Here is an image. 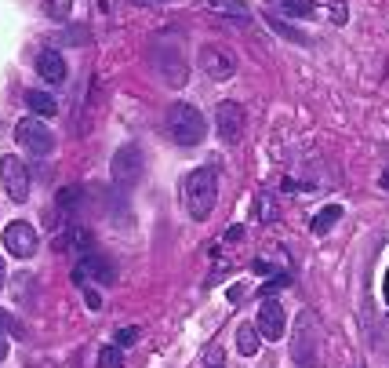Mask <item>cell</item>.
<instances>
[{"mask_svg":"<svg viewBox=\"0 0 389 368\" xmlns=\"http://www.w3.org/2000/svg\"><path fill=\"white\" fill-rule=\"evenodd\" d=\"M215 201H219V171H215L211 164L204 168H193L186 183H182V204L189 211V219H208Z\"/></svg>","mask_w":389,"mask_h":368,"instance_id":"obj_1","label":"cell"},{"mask_svg":"<svg viewBox=\"0 0 389 368\" xmlns=\"http://www.w3.org/2000/svg\"><path fill=\"white\" fill-rule=\"evenodd\" d=\"M167 135L175 139L179 146H200L208 135V121L197 106L189 102H175L167 110Z\"/></svg>","mask_w":389,"mask_h":368,"instance_id":"obj_2","label":"cell"},{"mask_svg":"<svg viewBox=\"0 0 389 368\" xmlns=\"http://www.w3.org/2000/svg\"><path fill=\"white\" fill-rule=\"evenodd\" d=\"M15 139H18V146H23L26 154H33V157H48L51 149H55V132H51L48 124H40V117L18 121Z\"/></svg>","mask_w":389,"mask_h":368,"instance_id":"obj_3","label":"cell"},{"mask_svg":"<svg viewBox=\"0 0 389 368\" xmlns=\"http://www.w3.org/2000/svg\"><path fill=\"white\" fill-rule=\"evenodd\" d=\"M88 281H98V285H117V266L106 255H98V252L84 255L80 266L73 270V285L77 288H88Z\"/></svg>","mask_w":389,"mask_h":368,"instance_id":"obj_4","label":"cell"},{"mask_svg":"<svg viewBox=\"0 0 389 368\" xmlns=\"http://www.w3.org/2000/svg\"><path fill=\"white\" fill-rule=\"evenodd\" d=\"M215 132H219V139L226 146L241 142V135H244V106L233 102V99L219 102V110H215Z\"/></svg>","mask_w":389,"mask_h":368,"instance_id":"obj_5","label":"cell"},{"mask_svg":"<svg viewBox=\"0 0 389 368\" xmlns=\"http://www.w3.org/2000/svg\"><path fill=\"white\" fill-rule=\"evenodd\" d=\"M200 70H204V77H211V80H233V73H236V59L229 55V48H222V44H204L200 48Z\"/></svg>","mask_w":389,"mask_h":368,"instance_id":"obj_6","label":"cell"},{"mask_svg":"<svg viewBox=\"0 0 389 368\" xmlns=\"http://www.w3.org/2000/svg\"><path fill=\"white\" fill-rule=\"evenodd\" d=\"M0 183L11 193V201H18V204L30 201V171L18 157H11V154L0 157Z\"/></svg>","mask_w":389,"mask_h":368,"instance_id":"obj_7","label":"cell"},{"mask_svg":"<svg viewBox=\"0 0 389 368\" xmlns=\"http://www.w3.org/2000/svg\"><path fill=\"white\" fill-rule=\"evenodd\" d=\"M37 245H40V237H37L33 223L15 219V223L4 226V248H8L15 259H30V255L37 252Z\"/></svg>","mask_w":389,"mask_h":368,"instance_id":"obj_8","label":"cell"},{"mask_svg":"<svg viewBox=\"0 0 389 368\" xmlns=\"http://www.w3.org/2000/svg\"><path fill=\"white\" fill-rule=\"evenodd\" d=\"M142 179V149L139 146H120L113 157V183L117 186H135Z\"/></svg>","mask_w":389,"mask_h":368,"instance_id":"obj_9","label":"cell"},{"mask_svg":"<svg viewBox=\"0 0 389 368\" xmlns=\"http://www.w3.org/2000/svg\"><path fill=\"white\" fill-rule=\"evenodd\" d=\"M258 336L262 339H280L288 329V310L280 307L276 299H262V307H258Z\"/></svg>","mask_w":389,"mask_h":368,"instance_id":"obj_10","label":"cell"},{"mask_svg":"<svg viewBox=\"0 0 389 368\" xmlns=\"http://www.w3.org/2000/svg\"><path fill=\"white\" fill-rule=\"evenodd\" d=\"M37 73L44 77L48 84H62V80H66V62H62V55L55 48H48V51L37 55Z\"/></svg>","mask_w":389,"mask_h":368,"instance_id":"obj_11","label":"cell"},{"mask_svg":"<svg viewBox=\"0 0 389 368\" xmlns=\"http://www.w3.org/2000/svg\"><path fill=\"white\" fill-rule=\"evenodd\" d=\"M58 248H70V252H80V255H91V252H95V237H91L88 230H84V226L70 223V230L62 233Z\"/></svg>","mask_w":389,"mask_h":368,"instance_id":"obj_12","label":"cell"},{"mask_svg":"<svg viewBox=\"0 0 389 368\" xmlns=\"http://www.w3.org/2000/svg\"><path fill=\"white\" fill-rule=\"evenodd\" d=\"M258 346H262V339H258V329L244 321L241 329H236V350H241L244 357H255V354H258Z\"/></svg>","mask_w":389,"mask_h":368,"instance_id":"obj_13","label":"cell"},{"mask_svg":"<svg viewBox=\"0 0 389 368\" xmlns=\"http://www.w3.org/2000/svg\"><path fill=\"white\" fill-rule=\"evenodd\" d=\"M26 106H30V110L37 114V117H55L58 114V102L48 95V92H26Z\"/></svg>","mask_w":389,"mask_h":368,"instance_id":"obj_14","label":"cell"},{"mask_svg":"<svg viewBox=\"0 0 389 368\" xmlns=\"http://www.w3.org/2000/svg\"><path fill=\"white\" fill-rule=\"evenodd\" d=\"M269 11H284V15H295V18H310L317 8H313V0H269Z\"/></svg>","mask_w":389,"mask_h":368,"instance_id":"obj_15","label":"cell"},{"mask_svg":"<svg viewBox=\"0 0 389 368\" xmlns=\"http://www.w3.org/2000/svg\"><path fill=\"white\" fill-rule=\"evenodd\" d=\"M200 4L211 8V11H222L229 18H244V23H248V4H244V0H200Z\"/></svg>","mask_w":389,"mask_h":368,"instance_id":"obj_16","label":"cell"},{"mask_svg":"<svg viewBox=\"0 0 389 368\" xmlns=\"http://www.w3.org/2000/svg\"><path fill=\"white\" fill-rule=\"evenodd\" d=\"M338 219H342V208H338V204L324 208V211L317 215V219H313V233H317V237H324V233H328V230H331Z\"/></svg>","mask_w":389,"mask_h":368,"instance_id":"obj_17","label":"cell"},{"mask_svg":"<svg viewBox=\"0 0 389 368\" xmlns=\"http://www.w3.org/2000/svg\"><path fill=\"white\" fill-rule=\"evenodd\" d=\"M0 332H4V336H15V339H26V336H30V332H26V324L18 321L15 314H8L4 307H0Z\"/></svg>","mask_w":389,"mask_h":368,"instance_id":"obj_18","label":"cell"},{"mask_svg":"<svg viewBox=\"0 0 389 368\" xmlns=\"http://www.w3.org/2000/svg\"><path fill=\"white\" fill-rule=\"evenodd\" d=\"M44 11H48V18H58V23H66L70 11H73V0H44Z\"/></svg>","mask_w":389,"mask_h":368,"instance_id":"obj_19","label":"cell"},{"mask_svg":"<svg viewBox=\"0 0 389 368\" xmlns=\"http://www.w3.org/2000/svg\"><path fill=\"white\" fill-rule=\"evenodd\" d=\"M269 30L280 33V37H288V40H295V44H306V33H302V30H291L284 18H269Z\"/></svg>","mask_w":389,"mask_h":368,"instance_id":"obj_20","label":"cell"},{"mask_svg":"<svg viewBox=\"0 0 389 368\" xmlns=\"http://www.w3.org/2000/svg\"><path fill=\"white\" fill-rule=\"evenodd\" d=\"M124 364V350H117V346H102L98 350V368H120Z\"/></svg>","mask_w":389,"mask_h":368,"instance_id":"obj_21","label":"cell"},{"mask_svg":"<svg viewBox=\"0 0 389 368\" xmlns=\"http://www.w3.org/2000/svg\"><path fill=\"white\" fill-rule=\"evenodd\" d=\"M135 339H139V329H135V324H127V329H117L113 346H117V350H127V346H135Z\"/></svg>","mask_w":389,"mask_h":368,"instance_id":"obj_22","label":"cell"},{"mask_svg":"<svg viewBox=\"0 0 389 368\" xmlns=\"http://www.w3.org/2000/svg\"><path fill=\"white\" fill-rule=\"evenodd\" d=\"M288 285H291V277H288V274H276V277H269V281H266V285H262V299H269L273 292H280V288H288Z\"/></svg>","mask_w":389,"mask_h":368,"instance_id":"obj_23","label":"cell"},{"mask_svg":"<svg viewBox=\"0 0 389 368\" xmlns=\"http://www.w3.org/2000/svg\"><path fill=\"white\" fill-rule=\"evenodd\" d=\"M80 193H84L80 186H70V190H62V193H58V204H62V208H77V204H80Z\"/></svg>","mask_w":389,"mask_h":368,"instance_id":"obj_24","label":"cell"},{"mask_svg":"<svg viewBox=\"0 0 389 368\" xmlns=\"http://www.w3.org/2000/svg\"><path fill=\"white\" fill-rule=\"evenodd\" d=\"M222 346L219 343H215V346H208V350H204V368H222Z\"/></svg>","mask_w":389,"mask_h":368,"instance_id":"obj_25","label":"cell"},{"mask_svg":"<svg viewBox=\"0 0 389 368\" xmlns=\"http://www.w3.org/2000/svg\"><path fill=\"white\" fill-rule=\"evenodd\" d=\"M331 23H335V26H345V4H342V0H335V8H331Z\"/></svg>","mask_w":389,"mask_h":368,"instance_id":"obj_26","label":"cell"},{"mask_svg":"<svg viewBox=\"0 0 389 368\" xmlns=\"http://www.w3.org/2000/svg\"><path fill=\"white\" fill-rule=\"evenodd\" d=\"M4 357H8V336L0 332V361H4Z\"/></svg>","mask_w":389,"mask_h":368,"instance_id":"obj_27","label":"cell"},{"mask_svg":"<svg viewBox=\"0 0 389 368\" xmlns=\"http://www.w3.org/2000/svg\"><path fill=\"white\" fill-rule=\"evenodd\" d=\"M88 307H95V310L102 307V299H98V292H88Z\"/></svg>","mask_w":389,"mask_h":368,"instance_id":"obj_28","label":"cell"},{"mask_svg":"<svg viewBox=\"0 0 389 368\" xmlns=\"http://www.w3.org/2000/svg\"><path fill=\"white\" fill-rule=\"evenodd\" d=\"M378 186H382V190H389V171H382V179H378Z\"/></svg>","mask_w":389,"mask_h":368,"instance_id":"obj_29","label":"cell"},{"mask_svg":"<svg viewBox=\"0 0 389 368\" xmlns=\"http://www.w3.org/2000/svg\"><path fill=\"white\" fill-rule=\"evenodd\" d=\"M4 281H8V277H4V259H0V288H4Z\"/></svg>","mask_w":389,"mask_h":368,"instance_id":"obj_30","label":"cell"},{"mask_svg":"<svg viewBox=\"0 0 389 368\" xmlns=\"http://www.w3.org/2000/svg\"><path fill=\"white\" fill-rule=\"evenodd\" d=\"M142 4H149V0H142Z\"/></svg>","mask_w":389,"mask_h":368,"instance_id":"obj_31","label":"cell"}]
</instances>
